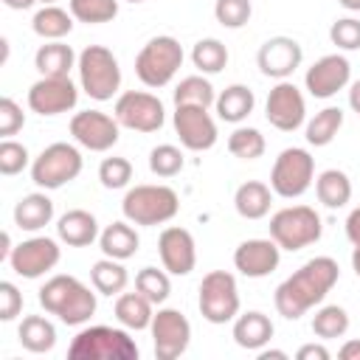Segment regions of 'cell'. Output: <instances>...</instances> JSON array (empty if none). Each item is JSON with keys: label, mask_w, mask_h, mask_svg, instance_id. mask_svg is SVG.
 I'll return each mask as SVG.
<instances>
[{"label": "cell", "mask_w": 360, "mask_h": 360, "mask_svg": "<svg viewBox=\"0 0 360 360\" xmlns=\"http://www.w3.org/2000/svg\"><path fill=\"white\" fill-rule=\"evenodd\" d=\"M338 278H340V267L332 256H315L304 262L290 278H284L276 287L273 301L278 315H284L287 321H298L304 312H309L315 304L326 298V292L338 284Z\"/></svg>", "instance_id": "obj_1"}, {"label": "cell", "mask_w": 360, "mask_h": 360, "mask_svg": "<svg viewBox=\"0 0 360 360\" xmlns=\"http://www.w3.org/2000/svg\"><path fill=\"white\" fill-rule=\"evenodd\" d=\"M39 304L62 323L79 326L93 318L96 292H90V287H84L76 276H53L39 287Z\"/></svg>", "instance_id": "obj_2"}, {"label": "cell", "mask_w": 360, "mask_h": 360, "mask_svg": "<svg viewBox=\"0 0 360 360\" xmlns=\"http://www.w3.org/2000/svg\"><path fill=\"white\" fill-rule=\"evenodd\" d=\"M68 357L73 360H138V343L124 329L87 326L70 340Z\"/></svg>", "instance_id": "obj_3"}, {"label": "cell", "mask_w": 360, "mask_h": 360, "mask_svg": "<svg viewBox=\"0 0 360 360\" xmlns=\"http://www.w3.org/2000/svg\"><path fill=\"white\" fill-rule=\"evenodd\" d=\"M124 217L132 225H163L180 211L177 191L169 186H135L124 194Z\"/></svg>", "instance_id": "obj_4"}, {"label": "cell", "mask_w": 360, "mask_h": 360, "mask_svg": "<svg viewBox=\"0 0 360 360\" xmlns=\"http://www.w3.org/2000/svg\"><path fill=\"white\" fill-rule=\"evenodd\" d=\"M79 82L82 90L96 101H110L121 87V68L110 48L87 45L79 53Z\"/></svg>", "instance_id": "obj_5"}, {"label": "cell", "mask_w": 360, "mask_h": 360, "mask_svg": "<svg viewBox=\"0 0 360 360\" xmlns=\"http://www.w3.org/2000/svg\"><path fill=\"white\" fill-rule=\"evenodd\" d=\"M183 65V45L174 37H152L135 56V76L146 87H166Z\"/></svg>", "instance_id": "obj_6"}, {"label": "cell", "mask_w": 360, "mask_h": 360, "mask_svg": "<svg viewBox=\"0 0 360 360\" xmlns=\"http://www.w3.org/2000/svg\"><path fill=\"white\" fill-rule=\"evenodd\" d=\"M321 217L309 205H290L270 217V239L281 250H301L321 239Z\"/></svg>", "instance_id": "obj_7"}, {"label": "cell", "mask_w": 360, "mask_h": 360, "mask_svg": "<svg viewBox=\"0 0 360 360\" xmlns=\"http://www.w3.org/2000/svg\"><path fill=\"white\" fill-rule=\"evenodd\" d=\"M79 174H82V152L65 141L45 146L31 163V180L39 188H62Z\"/></svg>", "instance_id": "obj_8"}, {"label": "cell", "mask_w": 360, "mask_h": 360, "mask_svg": "<svg viewBox=\"0 0 360 360\" xmlns=\"http://www.w3.org/2000/svg\"><path fill=\"white\" fill-rule=\"evenodd\" d=\"M200 315L208 323H228L239 315V287L225 270H211L200 281Z\"/></svg>", "instance_id": "obj_9"}, {"label": "cell", "mask_w": 360, "mask_h": 360, "mask_svg": "<svg viewBox=\"0 0 360 360\" xmlns=\"http://www.w3.org/2000/svg\"><path fill=\"white\" fill-rule=\"evenodd\" d=\"M312 177H315V160H312V155L307 149H301V146H290L273 163L270 188L278 197L292 200V197H301L312 186Z\"/></svg>", "instance_id": "obj_10"}, {"label": "cell", "mask_w": 360, "mask_h": 360, "mask_svg": "<svg viewBox=\"0 0 360 360\" xmlns=\"http://www.w3.org/2000/svg\"><path fill=\"white\" fill-rule=\"evenodd\" d=\"M115 118L121 127L135 132H158L166 121L163 101L146 90H127L115 101Z\"/></svg>", "instance_id": "obj_11"}, {"label": "cell", "mask_w": 360, "mask_h": 360, "mask_svg": "<svg viewBox=\"0 0 360 360\" xmlns=\"http://www.w3.org/2000/svg\"><path fill=\"white\" fill-rule=\"evenodd\" d=\"M152 346L158 360H174L188 349L191 340V323L180 309H158L152 318Z\"/></svg>", "instance_id": "obj_12"}, {"label": "cell", "mask_w": 360, "mask_h": 360, "mask_svg": "<svg viewBox=\"0 0 360 360\" xmlns=\"http://www.w3.org/2000/svg\"><path fill=\"white\" fill-rule=\"evenodd\" d=\"M174 132L191 152H205L217 143V121L200 104H174Z\"/></svg>", "instance_id": "obj_13"}, {"label": "cell", "mask_w": 360, "mask_h": 360, "mask_svg": "<svg viewBox=\"0 0 360 360\" xmlns=\"http://www.w3.org/2000/svg\"><path fill=\"white\" fill-rule=\"evenodd\" d=\"M118 118L101 110H82L70 118V135L90 152H107L118 143Z\"/></svg>", "instance_id": "obj_14"}, {"label": "cell", "mask_w": 360, "mask_h": 360, "mask_svg": "<svg viewBox=\"0 0 360 360\" xmlns=\"http://www.w3.org/2000/svg\"><path fill=\"white\" fill-rule=\"evenodd\" d=\"M59 256H62V250H59L56 239H51V236H34V239L20 242L11 250L8 264L22 278H39V276H45L48 270H53L59 264Z\"/></svg>", "instance_id": "obj_15"}, {"label": "cell", "mask_w": 360, "mask_h": 360, "mask_svg": "<svg viewBox=\"0 0 360 360\" xmlns=\"http://www.w3.org/2000/svg\"><path fill=\"white\" fill-rule=\"evenodd\" d=\"M79 101V90L70 76H42L28 90V107L37 115H59L73 110Z\"/></svg>", "instance_id": "obj_16"}, {"label": "cell", "mask_w": 360, "mask_h": 360, "mask_svg": "<svg viewBox=\"0 0 360 360\" xmlns=\"http://www.w3.org/2000/svg\"><path fill=\"white\" fill-rule=\"evenodd\" d=\"M264 115H267V121H270L276 129H281V132H295V129L304 124V118H307V101H304L301 90H298L292 82L281 79V82L270 90V96H267Z\"/></svg>", "instance_id": "obj_17"}, {"label": "cell", "mask_w": 360, "mask_h": 360, "mask_svg": "<svg viewBox=\"0 0 360 360\" xmlns=\"http://www.w3.org/2000/svg\"><path fill=\"white\" fill-rule=\"evenodd\" d=\"M352 79V65L346 56L340 53H326L321 56L304 76V84L309 90V96L315 98H332L338 90H343Z\"/></svg>", "instance_id": "obj_18"}, {"label": "cell", "mask_w": 360, "mask_h": 360, "mask_svg": "<svg viewBox=\"0 0 360 360\" xmlns=\"http://www.w3.org/2000/svg\"><path fill=\"white\" fill-rule=\"evenodd\" d=\"M301 59H304V51L292 37H270L256 53L259 70L270 79H278V82L292 76L295 68L301 65Z\"/></svg>", "instance_id": "obj_19"}, {"label": "cell", "mask_w": 360, "mask_h": 360, "mask_svg": "<svg viewBox=\"0 0 360 360\" xmlns=\"http://www.w3.org/2000/svg\"><path fill=\"white\" fill-rule=\"evenodd\" d=\"M158 253L163 262V270H169L172 276H188L197 264V245L194 236L186 228H166L158 239Z\"/></svg>", "instance_id": "obj_20"}, {"label": "cell", "mask_w": 360, "mask_h": 360, "mask_svg": "<svg viewBox=\"0 0 360 360\" xmlns=\"http://www.w3.org/2000/svg\"><path fill=\"white\" fill-rule=\"evenodd\" d=\"M281 262V248L273 239H245L233 250V264L248 278H264L270 276Z\"/></svg>", "instance_id": "obj_21"}, {"label": "cell", "mask_w": 360, "mask_h": 360, "mask_svg": "<svg viewBox=\"0 0 360 360\" xmlns=\"http://www.w3.org/2000/svg\"><path fill=\"white\" fill-rule=\"evenodd\" d=\"M273 321L264 315V312H245V315H239L236 321H233V340H236V346H242V349H248V352H259V349H264L267 343H270V338H273Z\"/></svg>", "instance_id": "obj_22"}, {"label": "cell", "mask_w": 360, "mask_h": 360, "mask_svg": "<svg viewBox=\"0 0 360 360\" xmlns=\"http://www.w3.org/2000/svg\"><path fill=\"white\" fill-rule=\"evenodd\" d=\"M56 233H59V239H62L65 245H70V248H84V245H90L93 239H98V222H96V217H93L90 211L73 208V211H68V214L59 217Z\"/></svg>", "instance_id": "obj_23"}, {"label": "cell", "mask_w": 360, "mask_h": 360, "mask_svg": "<svg viewBox=\"0 0 360 360\" xmlns=\"http://www.w3.org/2000/svg\"><path fill=\"white\" fill-rule=\"evenodd\" d=\"M270 202H273V188L262 180H248L236 188L233 194V205L236 214L245 219H262L270 214Z\"/></svg>", "instance_id": "obj_24"}, {"label": "cell", "mask_w": 360, "mask_h": 360, "mask_svg": "<svg viewBox=\"0 0 360 360\" xmlns=\"http://www.w3.org/2000/svg\"><path fill=\"white\" fill-rule=\"evenodd\" d=\"M138 245H141V239H138L135 228L129 225V219H127V222H112V225H107V228L98 233V248H101V253L110 256V259H118V262L132 259V256L138 253Z\"/></svg>", "instance_id": "obj_25"}, {"label": "cell", "mask_w": 360, "mask_h": 360, "mask_svg": "<svg viewBox=\"0 0 360 360\" xmlns=\"http://www.w3.org/2000/svg\"><path fill=\"white\" fill-rule=\"evenodd\" d=\"M53 219V202L48 194H25L17 205H14V222L20 231H39Z\"/></svg>", "instance_id": "obj_26"}, {"label": "cell", "mask_w": 360, "mask_h": 360, "mask_svg": "<svg viewBox=\"0 0 360 360\" xmlns=\"http://www.w3.org/2000/svg\"><path fill=\"white\" fill-rule=\"evenodd\" d=\"M152 307L155 304L146 295H141L138 290L135 292H121L118 301H115V318H118V323L124 329H135V332L138 329H149L152 318H155Z\"/></svg>", "instance_id": "obj_27"}, {"label": "cell", "mask_w": 360, "mask_h": 360, "mask_svg": "<svg viewBox=\"0 0 360 360\" xmlns=\"http://www.w3.org/2000/svg\"><path fill=\"white\" fill-rule=\"evenodd\" d=\"M253 104H256V96H253V90L245 87V84H231V87H225V90L217 96V101H214L217 115H219L222 121H228V124L245 121V118L253 112Z\"/></svg>", "instance_id": "obj_28"}, {"label": "cell", "mask_w": 360, "mask_h": 360, "mask_svg": "<svg viewBox=\"0 0 360 360\" xmlns=\"http://www.w3.org/2000/svg\"><path fill=\"white\" fill-rule=\"evenodd\" d=\"M17 338H20L22 349H28L34 354H45L56 346V329L42 315H25L20 329H17Z\"/></svg>", "instance_id": "obj_29"}, {"label": "cell", "mask_w": 360, "mask_h": 360, "mask_svg": "<svg viewBox=\"0 0 360 360\" xmlns=\"http://www.w3.org/2000/svg\"><path fill=\"white\" fill-rule=\"evenodd\" d=\"M34 65L42 76H68L73 65H79L76 53L70 45L59 42V39H51L48 45H39L37 56H34Z\"/></svg>", "instance_id": "obj_30"}, {"label": "cell", "mask_w": 360, "mask_h": 360, "mask_svg": "<svg viewBox=\"0 0 360 360\" xmlns=\"http://www.w3.org/2000/svg\"><path fill=\"white\" fill-rule=\"evenodd\" d=\"M315 194L326 208H343L352 200V180L340 169H326L315 180Z\"/></svg>", "instance_id": "obj_31"}, {"label": "cell", "mask_w": 360, "mask_h": 360, "mask_svg": "<svg viewBox=\"0 0 360 360\" xmlns=\"http://www.w3.org/2000/svg\"><path fill=\"white\" fill-rule=\"evenodd\" d=\"M90 281H93L96 292H101V295H118L127 287L129 276H127V267L118 259L104 256V259H98L90 267Z\"/></svg>", "instance_id": "obj_32"}, {"label": "cell", "mask_w": 360, "mask_h": 360, "mask_svg": "<svg viewBox=\"0 0 360 360\" xmlns=\"http://www.w3.org/2000/svg\"><path fill=\"white\" fill-rule=\"evenodd\" d=\"M31 28H34V34L42 37V39H62V37H68L70 28H73V14H68V11L59 8V6H45V8H39V11L34 14Z\"/></svg>", "instance_id": "obj_33"}, {"label": "cell", "mask_w": 360, "mask_h": 360, "mask_svg": "<svg viewBox=\"0 0 360 360\" xmlns=\"http://www.w3.org/2000/svg\"><path fill=\"white\" fill-rule=\"evenodd\" d=\"M343 127V110L340 107H323L315 112V118L307 124V143L312 146H326L335 141L338 129Z\"/></svg>", "instance_id": "obj_34"}, {"label": "cell", "mask_w": 360, "mask_h": 360, "mask_svg": "<svg viewBox=\"0 0 360 360\" xmlns=\"http://www.w3.org/2000/svg\"><path fill=\"white\" fill-rule=\"evenodd\" d=\"M264 135L256 127H236L228 135V152L239 160H256L264 155Z\"/></svg>", "instance_id": "obj_35"}, {"label": "cell", "mask_w": 360, "mask_h": 360, "mask_svg": "<svg viewBox=\"0 0 360 360\" xmlns=\"http://www.w3.org/2000/svg\"><path fill=\"white\" fill-rule=\"evenodd\" d=\"M191 62H194V68L202 70V73H219V70L228 65V48H225L219 39H214V37L200 39V42L191 48Z\"/></svg>", "instance_id": "obj_36"}, {"label": "cell", "mask_w": 360, "mask_h": 360, "mask_svg": "<svg viewBox=\"0 0 360 360\" xmlns=\"http://www.w3.org/2000/svg\"><path fill=\"white\" fill-rule=\"evenodd\" d=\"M349 329V315L343 307L338 304H329V307H321L312 318V332L321 338V340H332V338H343Z\"/></svg>", "instance_id": "obj_37"}, {"label": "cell", "mask_w": 360, "mask_h": 360, "mask_svg": "<svg viewBox=\"0 0 360 360\" xmlns=\"http://www.w3.org/2000/svg\"><path fill=\"white\" fill-rule=\"evenodd\" d=\"M70 14L79 22L87 25H98V22H110L118 14V0H70Z\"/></svg>", "instance_id": "obj_38"}, {"label": "cell", "mask_w": 360, "mask_h": 360, "mask_svg": "<svg viewBox=\"0 0 360 360\" xmlns=\"http://www.w3.org/2000/svg\"><path fill=\"white\" fill-rule=\"evenodd\" d=\"M217 101L214 87L208 79L202 76H186L180 79V84L174 87V104H200V107H211Z\"/></svg>", "instance_id": "obj_39"}, {"label": "cell", "mask_w": 360, "mask_h": 360, "mask_svg": "<svg viewBox=\"0 0 360 360\" xmlns=\"http://www.w3.org/2000/svg\"><path fill=\"white\" fill-rule=\"evenodd\" d=\"M135 290H138L141 295H146L152 304H163V301L169 298V292H172V281H169V276H166L163 270H158V267H143V270H138V276H135Z\"/></svg>", "instance_id": "obj_40"}, {"label": "cell", "mask_w": 360, "mask_h": 360, "mask_svg": "<svg viewBox=\"0 0 360 360\" xmlns=\"http://www.w3.org/2000/svg\"><path fill=\"white\" fill-rule=\"evenodd\" d=\"M149 169L158 177H174L183 169V152L172 143H160L149 152Z\"/></svg>", "instance_id": "obj_41"}, {"label": "cell", "mask_w": 360, "mask_h": 360, "mask_svg": "<svg viewBox=\"0 0 360 360\" xmlns=\"http://www.w3.org/2000/svg\"><path fill=\"white\" fill-rule=\"evenodd\" d=\"M250 14H253L250 0H217L214 3V17L225 28H242V25H248Z\"/></svg>", "instance_id": "obj_42"}, {"label": "cell", "mask_w": 360, "mask_h": 360, "mask_svg": "<svg viewBox=\"0 0 360 360\" xmlns=\"http://www.w3.org/2000/svg\"><path fill=\"white\" fill-rule=\"evenodd\" d=\"M98 180L104 188H124L129 180H132V163L127 158H104L101 166H98Z\"/></svg>", "instance_id": "obj_43"}, {"label": "cell", "mask_w": 360, "mask_h": 360, "mask_svg": "<svg viewBox=\"0 0 360 360\" xmlns=\"http://www.w3.org/2000/svg\"><path fill=\"white\" fill-rule=\"evenodd\" d=\"M25 166H28V149L22 143L6 138L0 143V174L11 177V174H20Z\"/></svg>", "instance_id": "obj_44"}, {"label": "cell", "mask_w": 360, "mask_h": 360, "mask_svg": "<svg viewBox=\"0 0 360 360\" xmlns=\"http://www.w3.org/2000/svg\"><path fill=\"white\" fill-rule=\"evenodd\" d=\"M329 39H332V45H338L343 51H357L360 48V20H354V17L335 20L329 28Z\"/></svg>", "instance_id": "obj_45"}, {"label": "cell", "mask_w": 360, "mask_h": 360, "mask_svg": "<svg viewBox=\"0 0 360 360\" xmlns=\"http://www.w3.org/2000/svg\"><path fill=\"white\" fill-rule=\"evenodd\" d=\"M22 124H25V115H22L20 104L14 98H0V135L11 138L22 129Z\"/></svg>", "instance_id": "obj_46"}, {"label": "cell", "mask_w": 360, "mask_h": 360, "mask_svg": "<svg viewBox=\"0 0 360 360\" xmlns=\"http://www.w3.org/2000/svg\"><path fill=\"white\" fill-rule=\"evenodd\" d=\"M22 309V295L11 281H0V321H14Z\"/></svg>", "instance_id": "obj_47"}, {"label": "cell", "mask_w": 360, "mask_h": 360, "mask_svg": "<svg viewBox=\"0 0 360 360\" xmlns=\"http://www.w3.org/2000/svg\"><path fill=\"white\" fill-rule=\"evenodd\" d=\"M295 357H298V360H329V349L321 346V343H307V346L298 349Z\"/></svg>", "instance_id": "obj_48"}, {"label": "cell", "mask_w": 360, "mask_h": 360, "mask_svg": "<svg viewBox=\"0 0 360 360\" xmlns=\"http://www.w3.org/2000/svg\"><path fill=\"white\" fill-rule=\"evenodd\" d=\"M346 236L354 248H360V205L352 208V214L346 217Z\"/></svg>", "instance_id": "obj_49"}, {"label": "cell", "mask_w": 360, "mask_h": 360, "mask_svg": "<svg viewBox=\"0 0 360 360\" xmlns=\"http://www.w3.org/2000/svg\"><path fill=\"white\" fill-rule=\"evenodd\" d=\"M340 360H360V340H346L343 349L338 352Z\"/></svg>", "instance_id": "obj_50"}, {"label": "cell", "mask_w": 360, "mask_h": 360, "mask_svg": "<svg viewBox=\"0 0 360 360\" xmlns=\"http://www.w3.org/2000/svg\"><path fill=\"white\" fill-rule=\"evenodd\" d=\"M349 107L360 115V79L352 84V90H349Z\"/></svg>", "instance_id": "obj_51"}, {"label": "cell", "mask_w": 360, "mask_h": 360, "mask_svg": "<svg viewBox=\"0 0 360 360\" xmlns=\"http://www.w3.org/2000/svg\"><path fill=\"white\" fill-rule=\"evenodd\" d=\"M259 360H287V352H281V349H259Z\"/></svg>", "instance_id": "obj_52"}, {"label": "cell", "mask_w": 360, "mask_h": 360, "mask_svg": "<svg viewBox=\"0 0 360 360\" xmlns=\"http://www.w3.org/2000/svg\"><path fill=\"white\" fill-rule=\"evenodd\" d=\"M8 8H14V11H22V8H31L37 0H3Z\"/></svg>", "instance_id": "obj_53"}, {"label": "cell", "mask_w": 360, "mask_h": 360, "mask_svg": "<svg viewBox=\"0 0 360 360\" xmlns=\"http://www.w3.org/2000/svg\"><path fill=\"white\" fill-rule=\"evenodd\" d=\"M0 242H3V248H0V259H8V256H11V250H14V248H11V236H8V233H3V236H0Z\"/></svg>", "instance_id": "obj_54"}, {"label": "cell", "mask_w": 360, "mask_h": 360, "mask_svg": "<svg viewBox=\"0 0 360 360\" xmlns=\"http://www.w3.org/2000/svg\"><path fill=\"white\" fill-rule=\"evenodd\" d=\"M352 267H354V273H357V278H360V248L352 250Z\"/></svg>", "instance_id": "obj_55"}, {"label": "cell", "mask_w": 360, "mask_h": 360, "mask_svg": "<svg viewBox=\"0 0 360 360\" xmlns=\"http://www.w3.org/2000/svg\"><path fill=\"white\" fill-rule=\"evenodd\" d=\"M343 8H349V11H360V0H338Z\"/></svg>", "instance_id": "obj_56"}, {"label": "cell", "mask_w": 360, "mask_h": 360, "mask_svg": "<svg viewBox=\"0 0 360 360\" xmlns=\"http://www.w3.org/2000/svg\"><path fill=\"white\" fill-rule=\"evenodd\" d=\"M42 3H48V6H53V3H56V0H42Z\"/></svg>", "instance_id": "obj_57"}, {"label": "cell", "mask_w": 360, "mask_h": 360, "mask_svg": "<svg viewBox=\"0 0 360 360\" xmlns=\"http://www.w3.org/2000/svg\"><path fill=\"white\" fill-rule=\"evenodd\" d=\"M127 3H143V0H127Z\"/></svg>", "instance_id": "obj_58"}]
</instances>
